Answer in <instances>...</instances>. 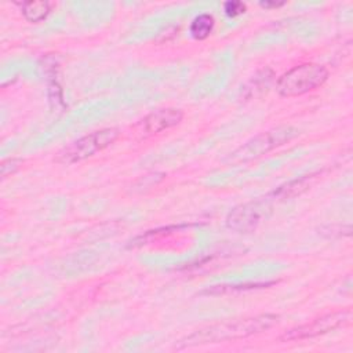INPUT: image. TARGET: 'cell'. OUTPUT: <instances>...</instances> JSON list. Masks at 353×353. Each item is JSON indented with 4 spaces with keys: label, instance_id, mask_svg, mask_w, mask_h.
<instances>
[{
    "label": "cell",
    "instance_id": "6",
    "mask_svg": "<svg viewBox=\"0 0 353 353\" xmlns=\"http://www.w3.org/2000/svg\"><path fill=\"white\" fill-rule=\"evenodd\" d=\"M268 211H270L268 199L236 205L226 216V226L237 233L254 232L266 218Z\"/></svg>",
    "mask_w": 353,
    "mask_h": 353
},
{
    "label": "cell",
    "instance_id": "4",
    "mask_svg": "<svg viewBox=\"0 0 353 353\" xmlns=\"http://www.w3.org/2000/svg\"><path fill=\"white\" fill-rule=\"evenodd\" d=\"M119 130L113 127L90 132L59 150L57 154V161L63 164H73L85 160L94 153L110 146L119 138Z\"/></svg>",
    "mask_w": 353,
    "mask_h": 353
},
{
    "label": "cell",
    "instance_id": "15",
    "mask_svg": "<svg viewBox=\"0 0 353 353\" xmlns=\"http://www.w3.org/2000/svg\"><path fill=\"white\" fill-rule=\"evenodd\" d=\"M259 4H261L262 7H265V8H276V7L283 6L284 3H276V1H261Z\"/></svg>",
    "mask_w": 353,
    "mask_h": 353
},
{
    "label": "cell",
    "instance_id": "9",
    "mask_svg": "<svg viewBox=\"0 0 353 353\" xmlns=\"http://www.w3.org/2000/svg\"><path fill=\"white\" fill-rule=\"evenodd\" d=\"M274 281H256V283H241V284H219V285H211L201 291V295H225V294H233V292H241V291H250V290H261L273 285Z\"/></svg>",
    "mask_w": 353,
    "mask_h": 353
},
{
    "label": "cell",
    "instance_id": "8",
    "mask_svg": "<svg viewBox=\"0 0 353 353\" xmlns=\"http://www.w3.org/2000/svg\"><path fill=\"white\" fill-rule=\"evenodd\" d=\"M312 178H313V175H309V176H303V178L287 182V183L279 186L277 189H274L272 193H269L266 196V199L272 200V201H281V200H288L295 196H299L309 188Z\"/></svg>",
    "mask_w": 353,
    "mask_h": 353
},
{
    "label": "cell",
    "instance_id": "1",
    "mask_svg": "<svg viewBox=\"0 0 353 353\" xmlns=\"http://www.w3.org/2000/svg\"><path fill=\"white\" fill-rule=\"evenodd\" d=\"M279 321L277 314H258L245 319L229 320L216 324H211L196 330L190 335L185 336L178 342V349H186L193 346H201L208 343H219L225 341H236L256 335L272 328Z\"/></svg>",
    "mask_w": 353,
    "mask_h": 353
},
{
    "label": "cell",
    "instance_id": "11",
    "mask_svg": "<svg viewBox=\"0 0 353 353\" xmlns=\"http://www.w3.org/2000/svg\"><path fill=\"white\" fill-rule=\"evenodd\" d=\"M19 6L22 15L29 22H40L50 12V3L47 1H23Z\"/></svg>",
    "mask_w": 353,
    "mask_h": 353
},
{
    "label": "cell",
    "instance_id": "14",
    "mask_svg": "<svg viewBox=\"0 0 353 353\" xmlns=\"http://www.w3.org/2000/svg\"><path fill=\"white\" fill-rule=\"evenodd\" d=\"M21 160L18 159H7L1 163V176L6 178L10 174H14L21 167Z\"/></svg>",
    "mask_w": 353,
    "mask_h": 353
},
{
    "label": "cell",
    "instance_id": "5",
    "mask_svg": "<svg viewBox=\"0 0 353 353\" xmlns=\"http://www.w3.org/2000/svg\"><path fill=\"white\" fill-rule=\"evenodd\" d=\"M350 319H352L350 309H342L332 313H327L319 319H314L313 321L290 328L280 336V341L290 342V341H302L307 338H314L347 324Z\"/></svg>",
    "mask_w": 353,
    "mask_h": 353
},
{
    "label": "cell",
    "instance_id": "7",
    "mask_svg": "<svg viewBox=\"0 0 353 353\" xmlns=\"http://www.w3.org/2000/svg\"><path fill=\"white\" fill-rule=\"evenodd\" d=\"M183 119V112L176 108H164L150 112L143 119V127L149 134H157L178 125Z\"/></svg>",
    "mask_w": 353,
    "mask_h": 353
},
{
    "label": "cell",
    "instance_id": "2",
    "mask_svg": "<svg viewBox=\"0 0 353 353\" xmlns=\"http://www.w3.org/2000/svg\"><path fill=\"white\" fill-rule=\"evenodd\" d=\"M328 69L320 63H302L283 73L276 83V90L281 97L292 98L303 95L323 85L328 79Z\"/></svg>",
    "mask_w": 353,
    "mask_h": 353
},
{
    "label": "cell",
    "instance_id": "13",
    "mask_svg": "<svg viewBox=\"0 0 353 353\" xmlns=\"http://www.w3.org/2000/svg\"><path fill=\"white\" fill-rule=\"evenodd\" d=\"M245 4L244 3H241V1H226L225 4H223V10H225V14L228 15V17H237V15H240V14H243L244 11H245Z\"/></svg>",
    "mask_w": 353,
    "mask_h": 353
},
{
    "label": "cell",
    "instance_id": "3",
    "mask_svg": "<svg viewBox=\"0 0 353 353\" xmlns=\"http://www.w3.org/2000/svg\"><path fill=\"white\" fill-rule=\"evenodd\" d=\"M298 134H299L298 128L292 125H279V127L270 128L248 139L244 145H241L239 149L232 152L230 156L228 157V161L240 163V161H248V160L261 157L269 153L270 150L290 142Z\"/></svg>",
    "mask_w": 353,
    "mask_h": 353
},
{
    "label": "cell",
    "instance_id": "12",
    "mask_svg": "<svg viewBox=\"0 0 353 353\" xmlns=\"http://www.w3.org/2000/svg\"><path fill=\"white\" fill-rule=\"evenodd\" d=\"M214 25H215V19L212 15L200 14L190 23V34L196 40H205L211 34Z\"/></svg>",
    "mask_w": 353,
    "mask_h": 353
},
{
    "label": "cell",
    "instance_id": "10",
    "mask_svg": "<svg viewBox=\"0 0 353 353\" xmlns=\"http://www.w3.org/2000/svg\"><path fill=\"white\" fill-rule=\"evenodd\" d=\"M273 77H274V73L272 69L265 68L259 70L255 76H252V79L244 87V97L252 98V97H256L258 94H262L270 85Z\"/></svg>",
    "mask_w": 353,
    "mask_h": 353
}]
</instances>
